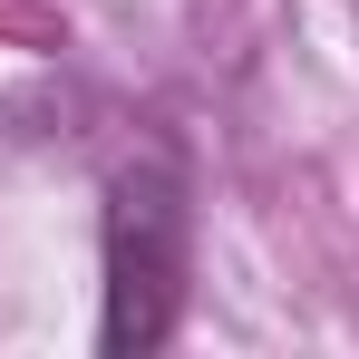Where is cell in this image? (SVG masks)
Returning a JSON list of instances; mask_svg holds the SVG:
<instances>
[{
  "mask_svg": "<svg viewBox=\"0 0 359 359\" xmlns=\"http://www.w3.org/2000/svg\"><path fill=\"white\" fill-rule=\"evenodd\" d=\"M97 262H107V311H97V350L146 359L175 340L184 320V272H194V204L165 156H136L107 184V224H97Z\"/></svg>",
  "mask_w": 359,
  "mask_h": 359,
  "instance_id": "1",
  "label": "cell"
}]
</instances>
